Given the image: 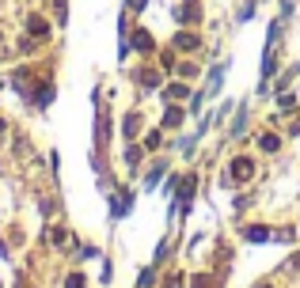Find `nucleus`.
Returning <instances> with one entry per match:
<instances>
[{
  "instance_id": "39448f33",
  "label": "nucleus",
  "mask_w": 300,
  "mask_h": 288,
  "mask_svg": "<svg viewBox=\"0 0 300 288\" xmlns=\"http://www.w3.org/2000/svg\"><path fill=\"white\" fill-rule=\"evenodd\" d=\"M258 144H262V152H277V136H262Z\"/></svg>"
},
{
  "instance_id": "423d86ee",
  "label": "nucleus",
  "mask_w": 300,
  "mask_h": 288,
  "mask_svg": "<svg viewBox=\"0 0 300 288\" xmlns=\"http://www.w3.org/2000/svg\"><path fill=\"white\" fill-rule=\"evenodd\" d=\"M182 284V277H179V273H175V277H167V288H179Z\"/></svg>"
},
{
  "instance_id": "6e6552de",
  "label": "nucleus",
  "mask_w": 300,
  "mask_h": 288,
  "mask_svg": "<svg viewBox=\"0 0 300 288\" xmlns=\"http://www.w3.org/2000/svg\"><path fill=\"white\" fill-rule=\"evenodd\" d=\"M262 288H270V284H262Z\"/></svg>"
},
{
  "instance_id": "f257e3e1",
  "label": "nucleus",
  "mask_w": 300,
  "mask_h": 288,
  "mask_svg": "<svg viewBox=\"0 0 300 288\" xmlns=\"http://www.w3.org/2000/svg\"><path fill=\"white\" fill-rule=\"evenodd\" d=\"M27 27H31V34H38V38H46V31H50V27H46L38 16H31V19H27Z\"/></svg>"
},
{
  "instance_id": "f03ea898",
  "label": "nucleus",
  "mask_w": 300,
  "mask_h": 288,
  "mask_svg": "<svg viewBox=\"0 0 300 288\" xmlns=\"http://www.w3.org/2000/svg\"><path fill=\"white\" fill-rule=\"evenodd\" d=\"M175 42H179V50H194V46H197V38H194V34H179Z\"/></svg>"
},
{
  "instance_id": "7ed1b4c3",
  "label": "nucleus",
  "mask_w": 300,
  "mask_h": 288,
  "mask_svg": "<svg viewBox=\"0 0 300 288\" xmlns=\"http://www.w3.org/2000/svg\"><path fill=\"white\" fill-rule=\"evenodd\" d=\"M133 42H137V50H152V38H148L145 31H137V38H133Z\"/></svg>"
},
{
  "instance_id": "0eeeda50",
  "label": "nucleus",
  "mask_w": 300,
  "mask_h": 288,
  "mask_svg": "<svg viewBox=\"0 0 300 288\" xmlns=\"http://www.w3.org/2000/svg\"><path fill=\"white\" fill-rule=\"evenodd\" d=\"M69 288H84V277H69Z\"/></svg>"
},
{
  "instance_id": "20e7f679",
  "label": "nucleus",
  "mask_w": 300,
  "mask_h": 288,
  "mask_svg": "<svg viewBox=\"0 0 300 288\" xmlns=\"http://www.w3.org/2000/svg\"><path fill=\"white\" fill-rule=\"evenodd\" d=\"M167 99H186V87H182V84H171V87H167Z\"/></svg>"
}]
</instances>
